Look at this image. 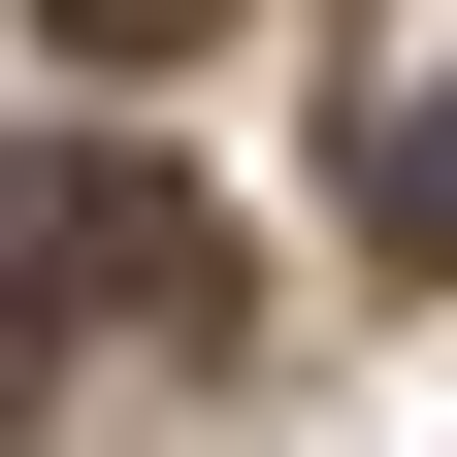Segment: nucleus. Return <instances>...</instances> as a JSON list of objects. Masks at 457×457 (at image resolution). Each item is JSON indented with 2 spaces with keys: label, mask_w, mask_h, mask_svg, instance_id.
Segmentation results:
<instances>
[{
  "label": "nucleus",
  "mask_w": 457,
  "mask_h": 457,
  "mask_svg": "<svg viewBox=\"0 0 457 457\" xmlns=\"http://www.w3.org/2000/svg\"><path fill=\"white\" fill-rule=\"evenodd\" d=\"M33 295H131V327H196L228 262H196V196H98V163H33Z\"/></svg>",
  "instance_id": "obj_1"
},
{
  "label": "nucleus",
  "mask_w": 457,
  "mask_h": 457,
  "mask_svg": "<svg viewBox=\"0 0 457 457\" xmlns=\"http://www.w3.org/2000/svg\"><path fill=\"white\" fill-rule=\"evenodd\" d=\"M360 228H392V262H457V66H425V98H360Z\"/></svg>",
  "instance_id": "obj_2"
},
{
  "label": "nucleus",
  "mask_w": 457,
  "mask_h": 457,
  "mask_svg": "<svg viewBox=\"0 0 457 457\" xmlns=\"http://www.w3.org/2000/svg\"><path fill=\"white\" fill-rule=\"evenodd\" d=\"M33 33H66V66H163V33H228V0H33Z\"/></svg>",
  "instance_id": "obj_3"
}]
</instances>
